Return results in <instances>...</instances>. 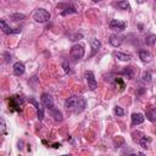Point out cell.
<instances>
[{"mask_svg": "<svg viewBox=\"0 0 156 156\" xmlns=\"http://www.w3.org/2000/svg\"><path fill=\"white\" fill-rule=\"evenodd\" d=\"M85 99L82 96H69L66 101H65V106L67 110H72L74 113H80L84 108H85Z\"/></svg>", "mask_w": 156, "mask_h": 156, "instance_id": "cell-1", "label": "cell"}, {"mask_svg": "<svg viewBox=\"0 0 156 156\" xmlns=\"http://www.w3.org/2000/svg\"><path fill=\"white\" fill-rule=\"evenodd\" d=\"M84 56V46L82 44H76L72 46L71 51H69V60L72 62H78L80 58H83Z\"/></svg>", "mask_w": 156, "mask_h": 156, "instance_id": "cell-2", "label": "cell"}, {"mask_svg": "<svg viewBox=\"0 0 156 156\" xmlns=\"http://www.w3.org/2000/svg\"><path fill=\"white\" fill-rule=\"evenodd\" d=\"M50 13H49V11H46L45 9H38V10H35V12L33 13V18L37 21V22H39V23H44V22H48L49 20H50Z\"/></svg>", "mask_w": 156, "mask_h": 156, "instance_id": "cell-3", "label": "cell"}, {"mask_svg": "<svg viewBox=\"0 0 156 156\" xmlns=\"http://www.w3.org/2000/svg\"><path fill=\"white\" fill-rule=\"evenodd\" d=\"M84 76H85V80H87L88 88H89L90 90H95V89L98 88V82H96V79H95L94 73H93L91 71H87V72L84 73Z\"/></svg>", "mask_w": 156, "mask_h": 156, "instance_id": "cell-4", "label": "cell"}, {"mask_svg": "<svg viewBox=\"0 0 156 156\" xmlns=\"http://www.w3.org/2000/svg\"><path fill=\"white\" fill-rule=\"evenodd\" d=\"M40 101H41V104H43L48 110L54 108V100H52V98H51L50 94H48V93H43L41 96H40Z\"/></svg>", "mask_w": 156, "mask_h": 156, "instance_id": "cell-5", "label": "cell"}, {"mask_svg": "<svg viewBox=\"0 0 156 156\" xmlns=\"http://www.w3.org/2000/svg\"><path fill=\"white\" fill-rule=\"evenodd\" d=\"M0 26H1V29H2V32H4L5 34H17V33L21 32L20 28H11V27L6 23L5 20H0Z\"/></svg>", "mask_w": 156, "mask_h": 156, "instance_id": "cell-6", "label": "cell"}, {"mask_svg": "<svg viewBox=\"0 0 156 156\" xmlns=\"http://www.w3.org/2000/svg\"><path fill=\"white\" fill-rule=\"evenodd\" d=\"M108 26H110V29L117 30V32H122V30L126 29V23L119 21V20H112Z\"/></svg>", "mask_w": 156, "mask_h": 156, "instance_id": "cell-7", "label": "cell"}, {"mask_svg": "<svg viewBox=\"0 0 156 156\" xmlns=\"http://www.w3.org/2000/svg\"><path fill=\"white\" fill-rule=\"evenodd\" d=\"M22 104H23V98L22 96H11L10 98V107H11V110L20 111V106Z\"/></svg>", "mask_w": 156, "mask_h": 156, "instance_id": "cell-8", "label": "cell"}, {"mask_svg": "<svg viewBox=\"0 0 156 156\" xmlns=\"http://www.w3.org/2000/svg\"><path fill=\"white\" fill-rule=\"evenodd\" d=\"M122 43H123V37L117 35V34H112V35L110 37V44H111L112 46H115V48L121 46Z\"/></svg>", "mask_w": 156, "mask_h": 156, "instance_id": "cell-9", "label": "cell"}, {"mask_svg": "<svg viewBox=\"0 0 156 156\" xmlns=\"http://www.w3.org/2000/svg\"><path fill=\"white\" fill-rule=\"evenodd\" d=\"M145 119V116L140 112H136V113H133L132 115V124L133 126H138V124H141Z\"/></svg>", "mask_w": 156, "mask_h": 156, "instance_id": "cell-10", "label": "cell"}, {"mask_svg": "<svg viewBox=\"0 0 156 156\" xmlns=\"http://www.w3.org/2000/svg\"><path fill=\"white\" fill-rule=\"evenodd\" d=\"M24 69H26L24 65H23L22 62H20V61L13 65V73H15L16 76H22V74L24 73Z\"/></svg>", "mask_w": 156, "mask_h": 156, "instance_id": "cell-11", "label": "cell"}, {"mask_svg": "<svg viewBox=\"0 0 156 156\" xmlns=\"http://www.w3.org/2000/svg\"><path fill=\"white\" fill-rule=\"evenodd\" d=\"M145 117H146L150 122H156V106L150 107V108L146 111Z\"/></svg>", "mask_w": 156, "mask_h": 156, "instance_id": "cell-12", "label": "cell"}, {"mask_svg": "<svg viewBox=\"0 0 156 156\" xmlns=\"http://www.w3.org/2000/svg\"><path fill=\"white\" fill-rule=\"evenodd\" d=\"M90 45H91V49H93L91 55H94V54H96V52L99 51V49L101 48V41H100L99 39H96V38H93V39H90Z\"/></svg>", "mask_w": 156, "mask_h": 156, "instance_id": "cell-13", "label": "cell"}, {"mask_svg": "<svg viewBox=\"0 0 156 156\" xmlns=\"http://www.w3.org/2000/svg\"><path fill=\"white\" fill-rule=\"evenodd\" d=\"M29 104H33L34 106H35V108H37V112H38V118L39 119H43V117H44V112H43V107L34 100V99H29Z\"/></svg>", "mask_w": 156, "mask_h": 156, "instance_id": "cell-14", "label": "cell"}, {"mask_svg": "<svg viewBox=\"0 0 156 156\" xmlns=\"http://www.w3.org/2000/svg\"><path fill=\"white\" fill-rule=\"evenodd\" d=\"M49 112H50L51 117H54L55 121H57V122H61V121H62V113H61V111H58L57 108L54 107V108L49 110Z\"/></svg>", "mask_w": 156, "mask_h": 156, "instance_id": "cell-15", "label": "cell"}, {"mask_svg": "<svg viewBox=\"0 0 156 156\" xmlns=\"http://www.w3.org/2000/svg\"><path fill=\"white\" fill-rule=\"evenodd\" d=\"M139 57L141 58L143 62H150L151 58H152L151 54H150L149 51H145V50H141V51L139 52Z\"/></svg>", "mask_w": 156, "mask_h": 156, "instance_id": "cell-16", "label": "cell"}, {"mask_svg": "<svg viewBox=\"0 0 156 156\" xmlns=\"http://www.w3.org/2000/svg\"><path fill=\"white\" fill-rule=\"evenodd\" d=\"M113 55H115V57H117V58L121 60V61H129V60L132 58V56H130L129 54L121 52V51H117V52H115Z\"/></svg>", "mask_w": 156, "mask_h": 156, "instance_id": "cell-17", "label": "cell"}, {"mask_svg": "<svg viewBox=\"0 0 156 156\" xmlns=\"http://www.w3.org/2000/svg\"><path fill=\"white\" fill-rule=\"evenodd\" d=\"M121 74L126 76L128 79H132L134 77V72H133V68L132 67H124V69L121 72Z\"/></svg>", "mask_w": 156, "mask_h": 156, "instance_id": "cell-18", "label": "cell"}, {"mask_svg": "<svg viewBox=\"0 0 156 156\" xmlns=\"http://www.w3.org/2000/svg\"><path fill=\"white\" fill-rule=\"evenodd\" d=\"M78 11L76 10V7H73L72 5L67 6L63 11H61V16H66V15H72V13H77Z\"/></svg>", "mask_w": 156, "mask_h": 156, "instance_id": "cell-19", "label": "cell"}, {"mask_svg": "<svg viewBox=\"0 0 156 156\" xmlns=\"http://www.w3.org/2000/svg\"><path fill=\"white\" fill-rule=\"evenodd\" d=\"M145 43H146V45H149V46H154L155 43H156V35H155V34H150V35L145 39Z\"/></svg>", "mask_w": 156, "mask_h": 156, "instance_id": "cell-20", "label": "cell"}, {"mask_svg": "<svg viewBox=\"0 0 156 156\" xmlns=\"http://www.w3.org/2000/svg\"><path fill=\"white\" fill-rule=\"evenodd\" d=\"M116 6H117L118 9H121V10H129V9H130L128 1H118V2L116 4Z\"/></svg>", "mask_w": 156, "mask_h": 156, "instance_id": "cell-21", "label": "cell"}, {"mask_svg": "<svg viewBox=\"0 0 156 156\" xmlns=\"http://www.w3.org/2000/svg\"><path fill=\"white\" fill-rule=\"evenodd\" d=\"M10 18H11L12 21H22V20L26 18V16H24L23 13H11V15H10Z\"/></svg>", "mask_w": 156, "mask_h": 156, "instance_id": "cell-22", "label": "cell"}, {"mask_svg": "<svg viewBox=\"0 0 156 156\" xmlns=\"http://www.w3.org/2000/svg\"><path fill=\"white\" fill-rule=\"evenodd\" d=\"M115 84H116V85H119V90H121V91L124 89V82L122 80V78H116V79H115Z\"/></svg>", "mask_w": 156, "mask_h": 156, "instance_id": "cell-23", "label": "cell"}, {"mask_svg": "<svg viewBox=\"0 0 156 156\" xmlns=\"http://www.w3.org/2000/svg\"><path fill=\"white\" fill-rule=\"evenodd\" d=\"M113 112H115L117 116H123V115H124V110H123L121 106H116V107L113 108Z\"/></svg>", "mask_w": 156, "mask_h": 156, "instance_id": "cell-24", "label": "cell"}, {"mask_svg": "<svg viewBox=\"0 0 156 156\" xmlns=\"http://www.w3.org/2000/svg\"><path fill=\"white\" fill-rule=\"evenodd\" d=\"M144 80H146V82H150V80H151V74H150V72H145V73H144Z\"/></svg>", "mask_w": 156, "mask_h": 156, "instance_id": "cell-25", "label": "cell"}, {"mask_svg": "<svg viewBox=\"0 0 156 156\" xmlns=\"http://www.w3.org/2000/svg\"><path fill=\"white\" fill-rule=\"evenodd\" d=\"M62 65H63L65 72H67V73H68V72H69L71 69H69V65H67V61H63V63H62Z\"/></svg>", "mask_w": 156, "mask_h": 156, "instance_id": "cell-26", "label": "cell"}, {"mask_svg": "<svg viewBox=\"0 0 156 156\" xmlns=\"http://www.w3.org/2000/svg\"><path fill=\"white\" fill-rule=\"evenodd\" d=\"M4 56H5V61L6 62H10L11 61V55H9V52H5Z\"/></svg>", "mask_w": 156, "mask_h": 156, "instance_id": "cell-27", "label": "cell"}, {"mask_svg": "<svg viewBox=\"0 0 156 156\" xmlns=\"http://www.w3.org/2000/svg\"><path fill=\"white\" fill-rule=\"evenodd\" d=\"M129 156H139V154H138V155H136V154H130Z\"/></svg>", "mask_w": 156, "mask_h": 156, "instance_id": "cell-28", "label": "cell"}, {"mask_svg": "<svg viewBox=\"0 0 156 156\" xmlns=\"http://www.w3.org/2000/svg\"><path fill=\"white\" fill-rule=\"evenodd\" d=\"M139 156H145V154H143V152H139Z\"/></svg>", "mask_w": 156, "mask_h": 156, "instance_id": "cell-29", "label": "cell"}, {"mask_svg": "<svg viewBox=\"0 0 156 156\" xmlns=\"http://www.w3.org/2000/svg\"><path fill=\"white\" fill-rule=\"evenodd\" d=\"M62 156H72V155H62Z\"/></svg>", "mask_w": 156, "mask_h": 156, "instance_id": "cell-30", "label": "cell"}]
</instances>
